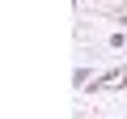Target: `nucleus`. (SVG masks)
<instances>
[]
</instances>
